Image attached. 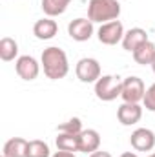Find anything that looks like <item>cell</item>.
Returning a JSON list of instances; mask_svg holds the SVG:
<instances>
[{"instance_id": "cell-27", "label": "cell", "mask_w": 155, "mask_h": 157, "mask_svg": "<svg viewBox=\"0 0 155 157\" xmlns=\"http://www.w3.org/2000/svg\"><path fill=\"white\" fill-rule=\"evenodd\" d=\"M2 157H7V155H4V154H2Z\"/></svg>"}, {"instance_id": "cell-16", "label": "cell", "mask_w": 155, "mask_h": 157, "mask_svg": "<svg viewBox=\"0 0 155 157\" xmlns=\"http://www.w3.org/2000/svg\"><path fill=\"white\" fill-rule=\"evenodd\" d=\"M55 143H57V148L62 150V152H71V154L78 152V135H75V133L59 132Z\"/></svg>"}, {"instance_id": "cell-8", "label": "cell", "mask_w": 155, "mask_h": 157, "mask_svg": "<svg viewBox=\"0 0 155 157\" xmlns=\"http://www.w3.org/2000/svg\"><path fill=\"white\" fill-rule=\"evenodd\" d=\"M130 144L137 152H152L155 148V133L150 128H137L130 137Z\"/></svg>"}, {"instance_id": "cell-14", "label": "cell", "mask_w": 155, "mask_h": 157, "mask_svg": "<svg viewBox=\"0 0 155 157\" xmlns=\"http://www.w3.org/2000/svg\"><path fill=\"white\" fill-rule=\"evenodd\" d=\"M28 143L22 137H13L9 141H6L2 154L7 157H28Z\"/></svg>"}, {"instance_id": "cell-11", "label": "cell", "mask_w": 155, "mask_h": 157, "mask_svg": "<svg viewBox=\"0 0 155 157\" xmlns=\"http://www.w3.org/2000/svg\"><path fill=\"white\" fill-rule=\"evenodd\" d=\"M100 148V133L97 130H82L78 133V152L82 154H93Z\"/></svg>"}, {"instance_id": "cell-17", "label": "cell", "mask_w": 155, "mask_h": 157, "mask_svg": "<svg viewBox=\"0 0 155 157\" xmlns=\"http://www.w3.org/2000/svg\"><path fill=\"white\" fill-rule=\"evenodd\" d=\"M18 55V44L17 40L11 39V37H4L0 40V59L4 62H9V60H15V57Z\"/></svg>"}, {"instance_id": "cell-12", "label": "cell", "mask_w": 155, "mask_h": 157, "mask_svg": "<svg viewBox=\"0 0 155 157\" xmlns=\"http://www.w3.org/2000/svg\"><path fill=\"white\" fill-rule=\"evenodd\" d=\"M148 33L142 29V28H131L124 33V39H122V48L130 53H133L141 44L148 42Z\"/></svg>"}, {"instance_id": "cell-25", "label": "cell", "mask_w": 155, "mask_h": 157, "mask_svg": "<svg viewBox=\"0 0 155 157\" xmlns=\"http://www.w3.org/2000/svg\"><path fill=\"white\" fill-rule=\"evenodd\" d=\"M150 66H152V70H153V73H155V57H153V60H152V64H150Z\"/></svg>"}, {"instance_id": "cell-18", "label": "cell", "mask_w": 155, "mask_h": 157, "mask_svg": "<svg viewBox=\"0 0 155 157\" xmlns=\"http://www.w3.org/2000/svg\"><path fill=\"white\" fill-rule=\"evenodd\" d=\"M71 0H42V11L47 17H59L62 15Z\"/></svg>"}, {"instance_id": "cell-26", "label": "cell", "mask_w": 155, "mask_h": 157, "mask_svg": "<svg viewBox=\"0 0 155 157\" xmlns=\"http://www.w3.org/2000/svg\"><path fill=\"white\" fill-rule=\"evenodd\" d=\"M148 157H155V152H153V154H152V155H148Z\"/></svg>"}, {"instance_id": "cell-10", "label": "cell", "mask_w": 155, "mask_h": 157, "mask_svg": "<svg viewBox=\"0 0 155 157\" xmlns=\"http://www.w3.org/2000/svg\"><path fill=\"white\" fill-rule=\"evenodd\" d=\"M68 35L77 42H86L93 35V22L89 18H75L68 26Z\"/></svg>"}, {"instance_id": "cell-13", "label": "cell", "mask_w": 155, "mask_h": 157, "mask_svg": "<svg viewBox=\"0 0 155 157\" xmlns=\"http://www.w3.org/2000/svg\"><path fill=\"white\" fill-rule=\"evenodd\" d=\"M59 31V24L51 18V17H46V18H40L35 22L33 26V35L39 40H49L53 39Z\"/></svg>"}, {"instance_id": "cell-7", "label": "cell", "mask_w": 155, "mask_h": 157, "mask_svg": "<svg viewBox=\"0 0 155 157\" xmlns=\"http://www.w3.org/2000/svg\"><path fill=\"white\" fill-rule=\"evenodd\" d=\"M15 70H17V75L24 80H35L40 73V64L37 62L35 57L31 55H22L17 59L15 62Z\"/></svg>"}, {"instance_id": "cell-23", "label": "cell", "mask_w": 155, "mask_h": 157, "mask_svg": "<svg viewBox=\"0 0 155 157\" xmlns=\"http://www.w3.org/2000/svg\"><path fill=\"white\" fill-rule=\"evenodd\" d=\"M51 157H77L75 154H71V152H62V150H59L57 154H53Z\"/></svg>"}, {"instance_id": "cell-19", "label": "cell", "mask_w": 155, "mask_h": 157, "mask_svg": "<svg viewBox=\"0 0 155 157\" xmlns=\"http://www.w3.org/2000/svg\"><path fill=\"white\" fill-rule=\"evenodd\" d=\"M28 157H51L49 155V146L47 143L40 141V139H33L28 143Z\"/></svg>"}, {"instance_id": "cell-2", "label": "cell", "mask_w": 155, "mask_h": 157, "mask_svg": "<svg viewBox=\"0 0 155 157\" xmlns=\"http://www.w3.org/2000/svg\"><path fill=\"white\" fill-rule=\"evenodd\" d=\"M120 15V4L117 0H89L88 4V18L91 22L106 24L117 20Z\"/></svg>"}, {"instance_id": "cell-22", "label": "cell", "mask_w": 155, "mask_h": 157, "mask_svg": "<svg viewBox=\"0 0 155 157\" xmlns=\"http://www.w3.org/2000/svg\"><path fill=\"white\" fill-rule=\"evenodd\" d=\"M89 157H113L110 152H104V150H97L93 154H89Z\"/></svg>"}, {"instance_id": "cell-9", "label": "cell", "mask_w": 155, "mask_h": 157, "mask_svg": "<svg viewBox=\"0 0 155 157\" xmlns=\"http://www.w3.org/2000/svg\"><path fill=\"white\" fill-rule=\"evenodd\" d=\"M117 119L122 126L137 124L142 119V108L139 102H122L117 110Z\"/></svg>"}, {"instance_id": "cell-15", "label": "cell", "mask_w": 155, "mask_h": 157, "mask_svg": "<svg viewBox=\"0 0 155 157\" xmlns=\"http://www.w3.org/2000/svg\"><path fill=\"white\" fill-rule=\"evenodd\" d=\"M131 55H133V60H135L137 64H141V66H150L152 60H153V57H155V44L152 40H148V42L141 44Z\"/></svg>"}, {"instance_id": "cell-4", "label": "cell", "mask_w": 155, "mask_h": 157, "mask_svg": "<svg viewBox=\"0 0 155 157\" xmlns=\"http://www.w3.org/2000/svg\"><path fill=\"white\" fill-rule=\"evenodd\" d=\"M75 73H77V78L84 84H95L99 78L102 77L100 75V64L97 59H91V57H84L80 59L75 66Z\"/></svg>"}, {"instance_id": "cell-21", "label": "cell", "mask_w": 155, "mask_h": 157, "mask_svg": "<svg viewBox=\"0 0 155 157\" xmlns=\"http://www.w3.org/2000/svg\"><path fill=\"white\" fill-rule=\"evenodd\" d=\"M142 102H144V108H146L148 112H155V82L146 90Z\"/></svg>"}, {"instance_id": "cell-5", "label": "cell", "mask_w": 155, "mask_h": 157, "mask_svg": "<svg viewBox=\"0 0 155 157\" xmlns=\"http://www.w3.org/2000/svg\"><path fill=\"white\" fill-rule=\"evenodd\" d=\"M124 26L120 20H112V22H106V24H100L99 31H97V37L100 44H106V46H115L119 42H122L124 39Z\"/></svg>"}, {"instance_id": "cell-20", "label": "cell", "mask_w": 155, "mask_h": 157, "mask_svg": "<svg viewBox=\"0 0 155 157\" xmlns=\"http://www.w3.org/2000/svg\"><path fill=\"white\" fill-rule=\"evenodd\" d=\"M59 132H64V133H75V135H78V133L82 132V121H80L78 117L70 119L68 122H62V124L59 126Z\"/></svg>"}, {"instance_id": "cell-1", "label": "cell", "mask_w": 155, "mask_h": 157, "mask_svg": "<svg viewBox=\"0 0 155 157\" xmlns=\"http://www.w3.org/2000/svg\"><path fill=\"white\" fill-rule=\"evenodd\" d=\"M40 64L44 68V75L51 80H59V78H64L70 71V62H68V55L64 49L57 48V46H51V48H46L42 51V57H40Z\"/></svg>"}, {"instance_id": "cell-3", "label": "cell", "mask_w": 155, "mask_h": 157, "mask_svg": "<svg viewBox=\"0 0 155 157\" xmlns=\"http://www.w3.org/2000/svg\"><path fill=\"white\" fill-rule=\"evenodd\" d=\"M122 91V78L117 75H102L95 82V95L99 101L112 102L117 97H120Z\"/></svg>"}, {"instance_id": "cell-24", "label": "cell", "mask_w": 155, "mask_h": 157, "mask_svg": "<svg viewBox=\"0 0 155 157\" xmlns=\"http://www.w3.org/2000/svg\"><path fill=\"white\" fill-rule=\"evenodd\" d=\"M120 157H139V155L133 154V152H124V154H120Z\"/></svg>"}, {"instance_id": "cell-6", "label": "cell", "mask_w": 155, "mask_h": 157, "mask_svg": "<svg viewBox=\"0 0 155 157\" xmlns=\"http://www.w3.org/2000/svg\"><path fill=\"white\" fill-rule=\"evenodd\" d=\"M144 93H146V86H144L142 78L131 75V77L122 80L120 97H122L124 102H141L144 99Z\"/></svg>"}]
</instances>
